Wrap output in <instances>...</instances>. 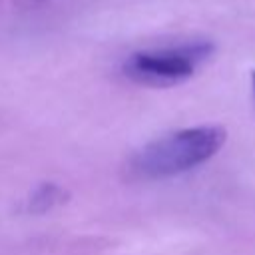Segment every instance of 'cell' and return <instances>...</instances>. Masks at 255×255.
<instances>
[{
    "label": "cell",
    "mask_w": 255,
    "mask_h": 255,
    "mask_svg": "<svg viewBox=\"0 0 255 255\" xmlns=\"http://www.w3.org/2000/svg\"><path fill=\"white\" fill-rule=\"evenodd\" d=\"M225 139L227 131L221 126L185 128L143 145L131 157L129 169L143 179L173 177L209 161Z\"/></svg>",
    "instance_id": "obj_1"
},
{
    "label": "cell",
    "mask_w": 255,
    "mask_h": 255,
    "mask_svg": "<svg viewBox=\"0 0 255 255\" xmlns=\"http://www.w3.org/2000/svg\"><path fill=\"white\" fill-rule=\"evenodd\" d=\"M213 44L207 40L183 42L159 50L133 52L122 64V72L135 84L151 88H171L189 80L197 66L213 54Z\"/></svg>",
    "instance_id": "obj_2"
},
{
    "label": "cell",
    "mask_w": 255,
    "mask_h": 255,
    "mask_svg": "<svg viewBox=\"0 0 255 255\" xmlns=\"http://www.w3.org/2000/svg\"><path fill=\"white\" fill-rule=\"evenodd\" d=\"M66 201H68V191L62 185H58L54 181H44L30 193L26 209L34 215H44Z\"/></svg>",
    "instance_id": "obj_3"
},
{
    "label": "cell",
    "mask_w": 255,
    "mask_h": 255,
    "mask_svg": "<svg viewBox=\"0 0 255 255\" xmlns=\"http://www.w3.org/2000/svg\"><path fill=\"white\" fill-rule=\"evenodd\" d=\"M251 88H253V94H255V70H251Z\"/></svg>",
    "instance_id": "obj_4"
}]
</instances>
